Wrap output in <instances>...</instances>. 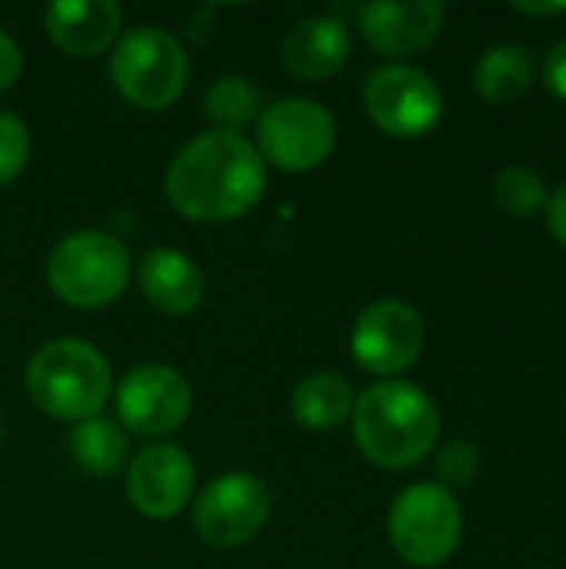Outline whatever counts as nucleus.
Returning <instances> with one entry per match:
<instances>
[{
	"label": "nucleus",
	"instance_id": "nucleus-13",
	"mask_svg": "<svg viewBox=\"0 0 566 569\" xmlns=\"http://www.w3.org/2000/svg\"><path fill=\"white\" fill-rule=\"evenodd\" d=\"M447 20L440 0H407V3H367L360 7V30L367 43L387 57H410L427 50Z\"/></svg>",
	"mask_w": 566,
	"mask_h": 569
},
{
	"label": "nucleus",
	"instance_id": "nucleus-9",
	"mask_svg": "<svg viewBox=\"0 0 566 569\" xmlns=\"http://www.w3.org/2000/svg\"><path fill=\"white\" fill-rule=\"evenodd\" d=\"M424 317L404 300H377L370 303L350 333L354 360L377 377L404 373L417 363L424 350Z\"/></svg>",
	"mask_w": 566,
	"mask_h": 569
},
{
	"label": "nucleus",
	"instance_id": "nucleus-5",
	"mask_svg": "<svg viewBox=\"0 0 566 569\" xmlns=\"http://www.w3.org/2000/svg\"><path fill=\"white\" fill-rule=\"evenodd\" d=\"M187 50L180 40L160 27H137L130 30L113 57H110V80L120 97L140 110H163L170 107L187 87Z\"/></svg>",
	"mask_w": 566,
	"mask_h": 569
},
{
	"label": "nucleus",
	"instance_id": "nucleus-21",
	"mask_svg": "<svg viewBox=\"0 0 566 569\" xmlns=\"http://www.w3.org/2000/svg\"><path fill=\"white\" fill-rule=\"evenodd\" d=\"M203 113L220 127L237 133L260 113V90L247 77H220L203 97Z\"/></svg>",
	"mask_w": 566,
	"mask_h": 569
},
{
	"label": "nucleus",
	"instance_id": "nucleus-14",
	"mask_svg": "<svg viewBox=\"0 0 566 569\" xmlns=\"http://www.w3.org/2000/svg\"><path fill=\"white\" fill-rule=\"evenodd\" d=\"M120 7L113 0H57L43 13L47 37L70 57H93L120 33Z\"/></svg>",
	"mask_w": 566,
	"mask_h": 569
},
{
	"label": "nucleus",
	"instance_id": "nucleus-2",
	"mask_svg": "<svg viewBox=\"0 0 566 569\" xmlns=\"http://www.w3.org/2000/svg\"><path fill=\"white\" fill-rule=\"evenodd\" d=\"M354 437L360 453L387 470H407L434 453L440 440L437 403L407 380H384L354 403Z\"/></svg>",
	"mask_w": 566,
	"mask_h": 569
},
{
	"label": "nucleus",
	"instance_id": "nucleus-8",
	"mask_svg": "<svg viewBox=\"0 0 566 569\" xmlns=\"http://www.w3.org/2000/svg\"><path fill=\"white\" fill-rule=\"evenodd\" d=\"M364 107L384 133L410 140L437 127L444 113V97L427 70L410 63H390L367 77Z\"/></svg>",
	"mask_w": 566,
	"mask_h": 569
},
{
	"label": "nucleus",
	"instance_id": "nucleus-6",
	"mask_svg": "<svg viewBox=\"0 0 566 569\" xmlns=\"http://www.w3.org/2000/svg\"><path fill=\"white\" fill-rule=\"evenodd\" d=\"M387 530L400 560L430 569L447 563L460 547L464 513L457 497L440 483H417L394 500Z\"/></svg>",
	"mask_w": 566,
	"mask_h": 569
},
{
	"label": "nucleus",
	"instance_id": "nucleus-25",
	"mask_svg": "<svg viewBox=\"0 0 566 569\" xmlns=\"http://www.w3.org/2000/svg\"><path fill=\"white\" fill-rule=\"evenodd\" d=\"M20 67H23L20 47L13 43L10 33L0 30V90H7V87L20 77Z\"/></svg>",
	"mask_w": 566,
	"mask_h": 569
},
{
	"label": "nucleus",
	"instance_id": "nucleus-18",
	"mask_svg": "<svg viewBox=\"0 0 566 569\" xmlns=\"http://www.w3.org/2000/svg\"><path fill=\"white\" fill-rule=\"evenodd\" d=\"M354 387L340 373H310L290 393V413L307 430H337L354 413Z\"/></svg>",
	"mask_w": 566,
	"mask_h": 569
},
{
	"label": "nucleus",
	"instance_id": "nucleus-16",
	"mask_svg": "<svg viewBox=\"0 0 566 569\" xmlns=\"http://www.w3.org/2000/svg\"><path fill=\"white\" fill-rule=\"evenodd\" d=\"M137 280H140V290L150 300V307L167 317H183V313L197 310V303L203 300L200 267L187 253L170 250V247L150 250L137 267Z\"/></svg>",
	"mask_w": 566,
	"mask_h": 569
},
{
	"label": "nucleus",
	"instance_id": "nucleus-10",
	"mask_svg": "<svg viewBox=\"0 0 566 569\" xmlns=\"http://www.w3.org/2000/svg\"><path fill=\"white\" fill-rule=\"evenodd\" d=\"M270 520V490L254 473L217 477L193 507V527L210 547H240Z\"/></svg>",
	"mask_w": 566,
	"mask_h": 569
},
{
	"label": "nucleus",
	"instance_id": "nucleus-19",
	"mask_svg": "<svg viewBox=\"0 0 566 569\" xmlns=\"http://www.w3.org/2000/svg\"><path fill=\"white\" fill-rule=\"evenodd\" d=\"M127 433L103 420V417H90V420H80L70 433V453H73V463L80 470H87L90 477H113L123 460H127Z\"/></svg>",
	"mask_w": 566,
	"mask_h": 569
},
{
	"label": "nucleus",
	"instance_id": "nucleus-1",
	"mask_svg": "<svg viewBox=\"0 0 566 569\" xmlns=\"http://www.w3.org/2000/svg\"><path fill=\"white\" fill-rule=\"evenodd\" d=\"M267 187L260 150L230 130H207L167 167V200L197 223H224L244 217Z\"/></svg>",
	"mask_w": 566,
	"mask_h": 569
},
{
	"label": "nucleus",
	"instance_id": "nucleus-23",
	"mask_svg": "<svg viewBox=\"0 0 566 569\" xmlns=\"http://www.w3.org/2000/svg\"><path fill=\"white\" fill-rule=\"evenodd\" d=\"M477 470H480V453L467 440H450L437 453V477H440V487L444 490H450V487H470L474 477H477Z\"/></svg>",
	"mask_w": 566,
	"mask_h": 569
},
{
	"label": "nucleus",
	"instance_id": "nucleus-12",
	"mask_svg": "<svg viewBox=\"0 0 566 569\" xmlns=\"http://www.w3.org/2000/svg\"><path fill=\"white\" fill-rule=\"evenodd\" d=\"M193 493V463L173 443H157L137 453L127 470V497L150 520L177 517Z\"/></svg>",
	"mask_w": 566,
	"mask_h": 569
},
{
	"label": "nucleus",
	"instance_id": "nucleus-17",
	"mask_svg": "<svg viewBox=\"0 0 566 569\" xmlns=\"http://www.w3.org/2000/svg\"><path fill=\"white\" fill-rule=\"evenodd\" d=\"M534 83L530 53L520 43H494L474 63V90L494 107L517 103Z\"/></svg>",
	"mask_w": 566,
	"mask_h": 569
},
{
	"label": "nucleus",
	"instance_id": "nucleus-28",
	"mask_svg": "<svg viewBox=\"0 0 566 569\" xmlns=\"http://www.w3.org/2000/svg\"><path fill=\"white\" fill-rule=\"evenodd\" d=\"M0 447H3V423H0Z\"/></svg>",
	"mask_w": 566,
	"mask_h": 569
},
{
	"label": "nucleus",
	"instance_id": "nucleus-24",
	"mask_svg": "<svg viewBox=\"0 0 566 569\" xmlns=\"http://www.w3.org/2000/svg\"><path fill=\"white\" fill-rule=\"evenodd\" d=\"M544 83L557 100L566 103V37L550 43L547 53H544Z\"/></svg>",
	"mask_w": 566,
	"mask_h": 569
},
{
	"label": "nucleus",
	"instance_id": "nucleus-4",
	"mask_svg": "<svg viewBox=\"0 0 566 569\" xmlns=\"http://www.w3.org/2000/svg\"><path fill=\"white\" fill-rule=\"evenodd\" d=\"M47 283L70 307H107L130 283V253L103 230L67 233L47 257Z\"/></svg>",
	"mask_w": 566,
	"mask_h": 569
},
{
	"label": "nucleus",
	"instance_id": "nucleus-27",
	"mask_svg": "<svg viewBox=\"0 0 566 569\" xmlns=\"http://www.w3.org/2000/svg\"><path fill=\"white\" fill-rule=\"evenodd\" d=\"M514 10L517 13H524V17H560L566 13V3H550V0H537V3H530V0H517L514 3Z\"/></svg>",
	"mask_w": 566,
	"mask_h": 569
},
{
	"label": "nucleus",
	"instance_id": "nucleus-15",
	"mask_svg": "<svg viewBox=\"0 0 566 569\" xmlns=\"http://www.w3.org/2000/svg\"><path fill=\"white\" fill-rule=\"evenodd\" d=\"M350 60V30L337 17H307L284 37V67L300 80H327Z\"/></svg>",
	"mask_w": 566,
	"mask_h": 569
},
{
	"label": "nucleus",
	"instance_id": "nucleus-7",
	"mask_svg": "<svg viewBox=\"0 0 566 569\" xmlns=\"http://www.w3.org/2000/svg\"><path fill=\"white\" fill-rule=\"evenodd\" d=\"M257 150L277 170L307 173L320 167L337 143V123L327 107L307 97H287L267 107L257 120Z\"/></svg>",
	"mask_w": 566,
	"mask_h": 569
},
{
	"label": "nucleus",
	"instance_id": "nucleus-11",
	"mask_svg": "<svg viewBox=\"0 0 566 569\" xmlns=\"http://www.w3.org/2000/svg\"><path fill=\"white\" fill-rule=\"evenodd\" d=\"M193 407V390L173 367L147 363L123 377L117 390V413L123 427L143 437H163L183 427Z\"/></svg>",
	"mask_w": 566,
	"mask_h": 569
},
{
	"label": "nucleus",
	"instance_id": "nucleus-26",
	"mask_svg": "<svg viewBox=\"0 0 566 569\" xmlns=\"http://www.w3.org/2000/svg\"><path fill=\"white\" fill-rule=\"evenodd\" d=\"M547 230L554 233V240L566 250V180L547 200Z\"/></svg>",
	"mask_w": 566,
	"mask_h": 569
},
{
	"label": "nucleus",
	"instance_id": "nucleus-20",
	"mask_svg": "<svg viewBox=\"0 0 566 569\" xmlns=\"http://www.w3.org/2000/svg\"><path fill=\"white\" fill-rule=\"evenodd\" d=\"M490 193H494V203L507 213V217H517V220H527V217H537L547 210V180L534 170V167H524V163H510L504 167L494 183H490Z\"/></svg>",
	"mask_w": 566,
	"mask_h": 569
},
{
	"label": "nucleus",
	"instance_id": "nucleus-22",
	"mask_svg": "<svg viewBox=\"0 0 566 569\" xmlns=\"http://www.w3.org/2000/svg\"><path fill=\"white\" fill-rule=\"evenodd\" d=\"M30 160V133L23 120L0 110V187L17 180Z\"/></svg>",
	"mask_w": 566,
	"mask_h": 569
},
{
	"label": "nucleus",
	"instance_id": "nucleus-3",
	"mask_svg": "<svg viewBox=\"0 0 566 569\" xmlns=\"http://www.w3.org/2000/svg\"><path fill=\"white\" fill-rule=\"evenodd\" d=\"M110 363L87 340H50L27 363L30 400L57 420H90L110 400Z\"/></svg>",
	"mask_w": 566,
	"mask_h": 569
}]
</instances>
